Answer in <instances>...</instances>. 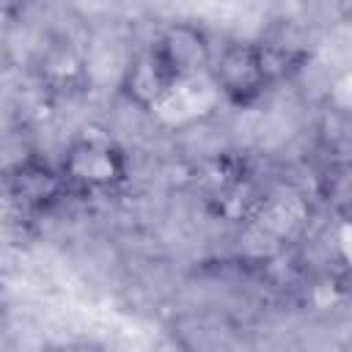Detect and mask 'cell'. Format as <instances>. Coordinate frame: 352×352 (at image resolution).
Wrapping results in <instances>:
<instances>
[{"instance_id":"6","label":"cell","mask_w":352,"mask_h":352,"mask_svg":"<svg viewBox=\"0 0 352 352\" xmlns=\"http://www.w3.org/2000/svg\"><path fill=\"white\" fill-rule=\"evenodd\" d=\"M151 44L162 55V60L170 66V72L179 77V82H190L201 74H209L212 60H214V44L212 36L204 25L192 19H176L165 25Z\"/></svg>"},{"instance_id":"7","label":"cell","mask_w":352,"mask_h":352,"mask_svg":"<svg viewBox=\"0 0 352 352\" xmlns=\"http://www.w3.org/2000/svg\"><path fill=\"white\" fill-rule=\"evenodd\" d=\"M264 55V63L272 74L275 82L294 77L297 72H302L311 60V47L294 33V30H283L275 28L270 33H264L261 38H256Z\"/></svg>"},{"instance_id":"4","label":"cell","mask_w":352,"mask_h":352,"mask_svg":"<svg viewBox=\"0 0 352 352\" xmlns=\"http://www.w3.org/2000/svg\"><path fill=\"white\" fill-rule=\"evenodd\" d=\"M33 74H36L38 88L55 99L85 94L91 85V69H88L85 52L66 33H52L41 44L36 63H33Z\"/></svg>"},{"instance_id":"2","label":"cell","mask_w":352,"mask_h":352,"mask_svg":"<svg viewBox=\"0 0 352 352\" xmlns=\"http://www.w3.org/2000/svg\"><path fill=\"white\" fill-rule=\"evenodd\" d=\"M209 77L220 96L242 110L253 107L275 85L256 38H228L214 52Z\"/></svg>"},{"instance_id":"1","label":"cell","mask_w":352,"mask_h":352,"mask_svg":"<svg viewBox=\"0 0 352 352\" xmlns=\"http://www.w3.org/2000/svg\"><path fill=\"white\" fill-rule=\"evenodd\" d=\"M60 173L72 195H116L129 182V157L124 146L102 129H82L60 151Z\"/></svg>"},{"instance_id":"5","label":"cell","mask_w":352,"mask_h":352,"mask_svg":"<svg viewBox=\"0 0 352 352\" xmlns=\"http://www.w3.org/2000/svg\"><path fill=\"white\" fill-rule=\"evenodd\" d=\"M179 88V77L170 72L151 41L132 52L118 80V94L124 96V102L143 113L160 110Z\"/></svg>"},{"instance_id":"3","label":"cell","mask_w":352,"mask_h":352,"mask_svg":"<svg viewBox=\"0 0 352 352\" xmlns=\"http://www.w3.org/2000/svg\"><path fill=\"white\" fill-rule=\"evenodd\" d=\"M6 192L11 209L22 220L47 217L69 192V184L60 173L58 162L44 160L41 154L30 151L14 160L6 170Z\"/></svg>"}]
</instances>
